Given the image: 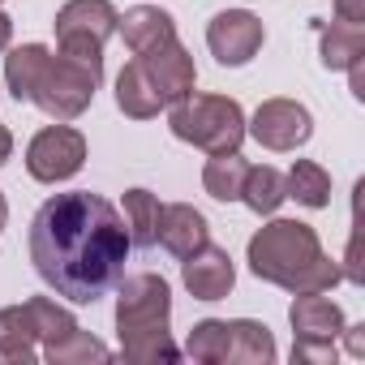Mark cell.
Returning <instances> with one entry per match:
<instances>
[{
  "mask_svg": "<svg viewBox=\"0 0 365 365\" xmlns=\"http://www.w3.org/2000/svg\"><path fill=\"white\" fill-rule=\"evenodd\" d=\"M129 228L120 211L91 194H56L31 224V262L48 288L78 305H95L125 279Z\"/></svg>",
  "mask_w": 365,
  "mask_h": 365,
  "instance_id": "obj_1",
  "label": "cell"
},
{
  "mask_svg": "<svg viewBox=\"0 0 365 365\" xmlns=\"http://www.w3.org/2000/svg\"><path fill=\"white\" fill-rule=\"evenodd\" d=\"M250 271L275 288L297 292H331L344 271L322 254V241L301 220H271L250 237Z\"/></svg>",
  "mask_w": 365,
  "mask_h": 365,
  "instance_id": "obj_2",
  "label": "cell"
},
{
  "mask_svg": "<svg viewBox=\"0 0 365 365\" xmlns=\"http://www.w3.org/2000/svg\"><path fill=\"white\" fill-rule=\"evenodd\" d=\"M172 318V292L159 275L142 271L120 279L116 297V335H120V356L133 365H172L180 361V348L172 344L168 331Z\"/></svg>",
  "mask_w": 365,
  "mask_h": 365,
  "instance_id": "obj_3",
  "label": "cell"
},
{
  "mask_svg": "<svg viewBox=\"0 0 365 365\" xmlns=\"http://www.w3.org/2000/svg\"><path fill=\"white\" fill-rule=\"evenodd\" d=\"M168 129L207 155H228L245 142V112L228 95H185L180 103H172Z\"/></svg>",
  "mask_w": 365,
  "mask_h": 365,
  "instance_id": "obj_4",
  "label": "cell"
},
{
  "mask_svg": "<svg viewBox=\"0 0 365 365\" xmlns=\"http://www.w3.org/2000/svg\"><path fill=\"white\" fill-rule=\"evenodd\" d=\"M103 82V56H82V52H56L39 91L31 103H39L52 120H73L91 108L95 91Z\"/></svg>",
  "mask_w": 365,
  "mask_h": 365,
  "instance_id": "obj_5",
  "label": "cell"
},
{
  "mask_svg": "<svg viewBox=\"0 0 365 365\" xmlns=\"http://www.w3.org/2000/svg\"><path fill=\"white\" fill-rule=\"evenodd\" d=\"M116 5L112 0H69L56 14V43L61 52H82V56H103V43L116 35Z\"/></svg>",
  "mask_w": 365,
  "mask_h": 365,
  "instance_id": "obj_6",
  "label": "cell"
},
{
  "mask_svg": "<svg viewBox=\"0 0 365 365\" xmlns=\"http://www.w3.org/2000/svg\"><path fill=\"white\" fill-rule=\"evenodd\" d=\"M86 163V138L69 125H48L31 138L26 146V172L43 185H56V180L78 176Z\"/></svg>",
  "mask_w": 365,
  "mask_h": 365,
  "instance_id": "obj_7",
  "label": "cell"
},
{
  "mask_svg": "<svg viewBox=\"0 0 365 365\" xmlns=\"http://www.w3.org/2000/svg\"><path fill=\"white\" fill-rule=\"evenodd\" d=\"M262 39H267V31H262V22H258L250 9H228V14H215V18H211V26H207L211 56H215L220 65H228V69L250 65V61L258 56Z\"/></svg>",
  "mask_w": 365,
  "mask_h": 365,
  "instance_id": "obj_8",
  "label": "cell"
},
{
  "mask_svg": "<svg viewBox=\"0 0 365 365\" xmlns=\"http://www.w3.org/2000/svg\"><path fill=\"white\" fill-rule=\"evenodd\" d=\"M138 61H142L146 78L155 82L163 108H172V103H180L185 95H194L198 69H194V56L185 52V43H180V39H168L159 48H146V52H138Z\"/></svg>",
  "mask_w": 365,
  "mask_h": 365,
  "instance_id": "obj_9",
  "label": "cell"
},
{
  "mask_svg": "<svg viewBox=\"0 0 365 365\" xmlns=\"http://www.w3.org/2000/svg\"><path fill=\"white\" fill-rule=\"evenodd\" d=\"M250 133H254L267 150H297V146L309 142L314 116H309V108L297 103V99H267V103L254 112Z\"/></svg>",
  "mask_w": 365,
  "mask_h": 365,
  "instance_id": "obj_10",
  "label": "cell"
},
{
  "mask_svg": "<svg viewBox=\"0 0 365 365\" xmlns=\"http://www.w3.org/2000/svg\"><path fill=\"white\" fill-rule=\"evenodd\" d=\"M180 279H185L194 301H224L232 292V284H237V267H232L228 250L207 241L202 250H194L185 262H180Z\"/></svg>",
  "mask_w": 365,
  "mask_h": 365,
  "instance_id": "obj_11",
  "label": "cell"
},
{
  "mask_svg": "<svg viewBox=\"0 0 365 365\" xmlns=\"http://www.w3.org/2000/svg\"><path fill=\"white\" fill-rule=\"evenodd\" d=\"M155 241L176 254V258H190L194 250H202L211 241V228H207V215L194 211L190 202H172V207H159V224H155Z\"/></svg>",
  "mask_w": 365,
  "mask_h": 365,
  "instance_id": "obj_12",
  "label": "cell"
},
{
  "mask_svg": "<svg viewBox=\"0 0 365 365\" xmlns=\"http://www.w3.org/2000/svg\"><path fill=\"white\" fill-rule=\"evenodd\" d=\"M288 322H292V339L301 344H335V335L344 331V309L322 292H297Z\"/></svg>",
  "mask_w": 365,
  "mask_h": 365,
  "instance_id": "obj_13",
  "label": "cell"
},
{
  "mask_svg": "<svg viewBox=\"0 0 365 365\" xmlns=\"http://www.w3.org/2000/svg\"><path fill=\"white\" fill-rule=\"evenodd\" d=\"M271 365L275 361V339L262 322L254 318H232L224 322V361L220 365Z\"/></svg>",
  "mask_w": 365,
  "mask_h": 365,
  "instance_id": "obj_14",
  "label": "cell"
},
{
  "mask_svg": "<svg viewBox=\"0 0 365 365\" xmlns=\"http://www.w3.org/2000/svg\"><path fill=\"white\" fill-rule=\"evenodd\" d=\"M116 31L125 35V48H129L133 56L146 52V48H159V43L176 39L172 14H163V9H155V5H133V9H125L120 22H116Z\"/></svg>",
  "mask_w": 365,
  "mask_h": 365,
  "instance_id": "obj_15",
  "label": "cell"
},
{
  "mask_svg": "<svg viewBox=\"0 0 365 365\" xmlns=\"http://www.w3.org/2000/svg\"><path fill=\"white\" fill-rule=\"evenodd\" d=\"M48 65H52V52H48L43 43H22V48H14V52L5 56V82H9V95H14L18 103H31V95L39 91Z\"/></svg>",
  "mask_w": 365,
  "mask_h": 365,
  "instance_id": "obj_16",
  "label": "cell"
},
{
  "mask_svg": "<svg viewBox=\"0 0 365 365\" xmlns=\"http://www.w3.org/2000/svg\"><path fill=\"white\" fill-rule=\"evenodd\" d=\"M116 108H120L125 116H133V120H150V116H159V108H163V99H159V91H155V82L146 78V69H142L138 56H133V61L120 69V78H116Z\"/></svg>",
  "mask_w": 365,
  "mask_h": 365,
  "instance_id": "obj_17",
  "label": "cell"
},
{
  "mask_svg": "<svg viewBox=\"0 0 365 365\" xmlns=\"http://www.w3.org/2000/svg\"><path fill=\"white\" fill-rule=\"evenodd\" d=\"M35 344H39V335H35V322H31L26 301L0 309V361H22V365H31L35 361Z\"/></svg>",
  "mask_w": 365,
  "mask_h": 365,
  "instance_id": "obj_18",
  "label": "cell"
},
{
  "mask_svg": "<svg viewBox=\"0 0 365 365\" xmlns=\"http://www.w3.org/2000/svg\"><path fill=\"white\" fill-rule=\"evenodd\" d=\"M284 198H288V185H284V172H279V168L262 163V168H250V172H245L241 202H245L254 215H275Z\"/></svg>",
  "mask_w": 365,
  "mask_h": 365,
  "instance_id": "obj_19",
  "label": "cell"
},
{
  "mask_svg": "<svg viewBox=\"0 0 365 365\" xmlns=\"http://www.w3.org/2000/svg\"><path fill=\"white\" fill-rule=\"evenodd\" d=\"M245 172L250 163L241 159V150H228V155H211L207 168H202V185L215 202H237L241 198V185H245Z\"/></svg>",
  "mask_w": 365,
  "mask_h": 365,
  "instance_id": "obj_20",
  "label": "cell"
},
{
  "mask_svg": "<svg viewBox=\"0 0 365 365\" xmlns=\"http://www.w3.org/2000/svg\"><path fill=\"white\" fill-rule=\"evenodd\" d=\"M365 56V31L361 22H331L322 26V65L327 69H348L352 61Z\"/></svg>",
  "mask_w": 365,
  "mask_h": 365,
  "instance_id": "obj_21",
  "label": "cell"
},
{
  "mask_svg": "<svg viewBox=\"0 0 365 365\" xmlns=\"http://www.w3.org/2000/svg\"><path fill=\"white\" fill-rule=\"evenodd\" d=\"M284 185H288V198H297L301 207H327L331 202V176L327 168H318L314 159H297L292 172L284 176Z\"/></svg>",
  "mask_w": 365,
  "mask_h": 365,
  "instance_id": "obj_22",
  "label": "cell"
},
{
  "mask_svg": "<svg viewBox=\"0 0 365 365\" xmlns=\"http://www.w3.org/2000/svg\"><path fill=\"white\" fill-rule=\"evenodd\" d=\"M125 228H129V245L150 250L155 245V224H159V198L150 190H129L125 194Z\"/></svg>",
  "mask_w": 365,
  "mask_h": 365,
  "instance_id": "obj_23",
  "label": "cell"
},
{
  "mask_svg": "<svg viewBox=\"0 0 365 365\" xmlns=\"http://www.w3.org/2000/svg\"><path fill=\"white\" fill-rule=\"evenodd\" d=\"M43 356L52 361V365H82V361H108L112 352L91 335V331H82V327H73L65 339H56V344H48L43 348Z\"/></svg>",
  "mask_w": 365,
  "mask_h": 365,
  "instance_id": "obj_24",
  "label": "cell"
},
{
  "mask_svg": "<svg viewBox=\"0 0 365 365\" xmlns=\"http://www.w3.org/2000/svg\"><path fill=\"white\" fill-rule=\"evenodd\" d=\"M26 309H31V322H35V335L43 339V348L48 344H56V339H65L78 322H73V314L69 309H61L56 301H48V297H31L26 301Z\"/></svg>",
  "mask_w": 365,
  "mask_h": 365,
  "instance_id": "obj_25",
  "label": "cell"
},
{
  "mask_svg": "<svg viewBox=\"0 0 365 365\" xmlns=\"http://www.w3.org/2000/svg\"><path fill=\"white\" fill-rule=\"evenodd\" d=\"M185 352L194 361H207V365H220L224 361V318H207L190 331L185 339Z\"/></svg>",
  "mask_w": 365,
  "mask_h": 365,
  "instance_id": "obj_26",
  "label": "cell"
},
{
  "mask_svg": "<svg viewBox=\"0 0 365 365\" xmlns=\"http://www.w3.org/2000/svg\"><path fill=\"white\" fill-rule=\"evenodd\" d=\"M292 361H335V344H301L292 339Z\"/></svg>",
  "mask_w": 365,
  "mask_h": 365,
  "instance_id": "obj_27",
  "label": "cell"
},
{
  "mask_svg": "<svg viewBox=\"0 0 365 365\" xmlns=\"http://www.w3.org/2000/svg\"><path fill=\"white\" fill-rule=\"evenodd\" d=\"M339 22H365V0H335Z\"/></svg>",
  "mask_w": 365,
  "mask_h": 365,
  "instance_id": "obj_28",
  "label": "cell"
},
{
  "mask_svg": "<svg viewBox=\"0 0 365 365\" xmlns=\"http://www.w3.org/2000/svg\"><path fill=\"white\" fill-rule=\"evenodd\" d=\"M9 155H14V133H9L5 125H0V168L9 163Z\"/></svg>",
  "mask_w": 365,
  "mask_h": 365,
  "instance_id": "obj_29",
  "label": "cell"
},
{
  "mask_svg": "<svg viewBox=\"0 0 365 365\" xmlns=\"http://www.w3.org/2000/svg\"><path fill=\"white\" fill-rule=\"evenodd\" d=\"M344 331H348V352L361 356V352H365V335H361V327H344Z\"/></svg>",
  "mask_w": 365,
  "mask_h": 365,
  "instance_id": "obj_30",
  "label": "cell"
},
{
  "mask_svg": "<svg viewBox=\"0 0 365 365\" xmlns=\"http://www.w3.org/2000/svg\"><path fill=\"white\" fill-rule=\"evenodd\" d=\"M9 39H14V22H9V14H0V52L9 48Z\"/></svg>",
  "mask_w": 365,
  "mask_h": 365,
  "instance_id": "obj_31",
  "label": "cell"
},
{
  "mask_svg": "<svg viewBox=\"0 0 365 365\" xmlns=\"http://www.w3.org/2000/svg\"><path fill=\"white\" fill-rule=\"evenodd\" d=\"M5 220H9V202H5V194H0V228H5Z\"/></svg>",
  "mask_w": 365,
  "mask_h": 365,
  "instance_id": "obj_32",
  "label": "cell"
}]
</instances>
